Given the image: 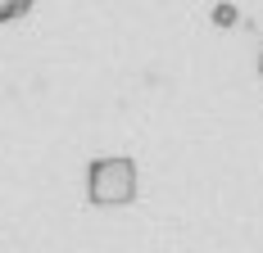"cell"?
<instances>
[{"label": "cell", "instance_id": "7a4b0ae2", "mask_svg": "<svg viewBox=\"0 0 263 253\" xmlns=\"http://www.w3.org/2000/svg\"><path fill=\"white\" fill-rule=\"evenodd\" d=\"M27 5H32V0H0V23H9V18H18V14H23Z\"/></svg>", "mask_w": 263, "mask_h": 253}, {"label": "cell", "instance_id": "3957f363", "mask_svg": "<svg viewBox=\"0 0 263 253\" xmlns=\"http://www.w3.org/2000/svg\"><path fill=\"white\" fill-rule=\"evenodd\" d=\"M259 68H263V59H259Z\"/></svg>", "mask_w": 263, "mask_h": 253}, {"label": "cell", "instance_id": "6da1fadb", "mask_svg": "<svg viewBox=\"0 0 263 253\" xmlns=\"http://www.w3.org/2000/svg\"><path fill=\"white\" fill-rule=\"evenodd\" d=\"M141 190V172L127 154H114V158H91L86 167V199L96 208H127Z\"/></svg>", "mask_w": 263, "mask_h": 253}]
</instances>
